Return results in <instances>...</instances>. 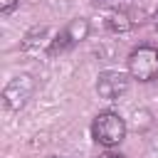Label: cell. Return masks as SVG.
Here are the masks:
<instances>
[{
	"label": "cell",
	"instance_id": "3",
	"mask_svg": "<svg viewBox=\"0 0 158 158\" xmlns=\"http://www.w3.org/2000/svg\"><path fill=\"white\" fill-rule=\"evenodd\" d=\"M89 37V20H84V17H74L64 30H59L57 32V37L49 42V49H47V54L49 57H57V54H64V52H69V49H74L81 40H86Z\"/></svg>",
	"mask_w": 158,
	"mask_h": 158
},
{
	"label": "cell",
	"instance_id": "10",
	"mask_svg": "<svg viewBox=\"0 0 158 158\" xmlns=\"http://www.w3.org/2000/svg\"><path fill=\"white\" fill-rule=\"evenodd\" d=\"M153 20H156V25H158V7H156V12H153Z\"/></svg>",
	"mask_w": 158,
	"mask_h": 158
},
{
	"label": "cell",
	"instance_id": "1",
	"mask_svg": "<svg viewBox=\"0 0 158 158\" xmlns=\"http://www.w3.org/2000/svg\"><path fill=\"white\" fill-rule=\"evenodd\" d=\"M91 138L99 146H106V148L118 146L126 138V121L116 111H101L91 121Z\"/></svg>",
	"mask_w": 158,
	"mask_h": 158
},
{
	"label": "cell",
	"instance_id": "5",
	"mask_svg": "<svg viewBox=\"0 0 158 158\" xmlns=\"http://www.w3.org/2000/svg\"><path fill=\"white\" fill-rule=\"evenodd\" d=\"M128 77L131 74H123V72H114V69H106L99 74L96 79V94L106 101H116L121 99L126 91H128Z\"/></svg>",
	"mask_w": 158,
	"mask_h": 158
},
{
	"label": "cell",
	"instance_id": "8",
	"mask_svg": "<svg viewBox=\"0 0 158 158\" xmlns=\"http://www.w3.org/2000/svg\"><path fill=\"white\" fill-rule=\"evenodd\" d=\"M118 0H91V5L94 7H111V5H116Z\"/></svg>",
	"mask_w": 158,
	"mask_h": 158
},
{
	"label": "cell",
	"instance_id": "6",
	"mask_svg": "<svg viewBox=\"0 0 158 158\" xmlns=\"http://www.w3.org/2000/svg\"><path fill=\"white\" fill-rule=\"evenodd\" d=\"M133 27V20H131V15L128 12H123V10H114L109 17H106V30L109 32H128Z\"/></svg>",
	"mask_w": 158,
	"mask_h": 158
},
{
	"label": "cell",
	"instance_id": "2",
	"mask_svg": "<svg viewBox=\"0 0 158 158\" xmlns=\"http://www.w3.org/2000/svg\"><path fill=\"white\" fill-rule=\"evenodd\" d=\"M128 74L138 81L158 79V47L141 44L128 54Z\"/></svg>",
	"mask_w": 158,
	"mask_h": 158
},
{
	"label": "cell",
	"instance_id": "4",
	"mask_svg": "<svg viewBox=\"0 0 158 158\" xmlns=\"http://www.w3.org/2000/svg\"><path fill=\"white\" fill-rule=\"evenodd\" d=\"M32 91H35L32 77H30V74H17V77H12V79L7 81V86L2 89V106H5L7 111H20V109L27 104V99L32 96Z\"/></svg>",
	"mask_w": 158,
	"mask_h": 158
},
{
	"label": "cell",
	"instance_id": "7",
	"mask_svg": "<svg viewBox=\"0 0 158 158\" xmlns=\"http://www.w3.org/2000/svg\"><path fill=\"white\" fill-rule=\"evenodd\" d=\"M17 2H20V0H0V12H2V15H7V12H12Z\"/></svg>",
	"mask_w": 158,
	"mask_h": 158
},
{
	"label": "cell",
	"instance_id": "9",
	"mask_svg": "<svg viewBox=\"0 0 158 158\" xmlns=\"http://www.w3.org/2000/svg\"><path fill=\"white\" fill-rule=\"evenodd\" d=\"M99 158H126V156H121V153H104V156H99Z\"/></svg>",
	"mask_w": 158,
	"mask_h": 158
},
{
	"label": "cell",
	"instance_id": "11",
	"mask_svg": "<svg viewBox=\"0 0 158 158\" xmlns=\"http://www.w3.org/2000/svg\"><path fill=\"white\" fill-rule=\"evenodd\" d=\"M49 158H59V156H49Z\"/></svg>",
	"mask_w": 158,
	"mask_h": 158
}]
</instances>
